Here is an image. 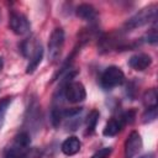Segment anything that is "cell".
Returning <instances> with one entry per match:
<instances>
[{
	"mask_svg": "<svg viewBox=\"0 0 158 158\" xmlns=\"http://www.w3.org/2000/svg\"><path fill=\"white\" fill-rule=\"evenodd\" d=\"M77 74V72H72L69 73L62 83V88H63V95L64 98L72 102V104H77L83 101L86 98V91L85 88L81 83L79 81H72V78Z\"/></svg>",
	"mask_w": 158,
	"mask_h": 158,
	"instance_id": "6da1fadb",
	"label": "cell"
},
{
	"mask_svg": "<svg viewBox=\"0 0 158 158\" xmlns=\"http://www.w3.org/2000/svg\"><path fill=\"white\" fill-rule=\"evenodd\" d=\"M156 17H157V5L153 4V5H149V6L141 9L138 12H136L133 16H131L126 21L125 28L131 31V30H135L137 27H142V26H144L152 21H156Z\"/></svg>",
	"mask_w": 158,
	"mask_h": 158,
	"instance_id": "7a4b0ae2",
	"label": "cell"
},
{
	"mask_svg": "<svg viewBox=\"0 0 158 158\" xmlns=\"http://www.w3.org/2000/svg\"><path fill=\"white\" fill-rule=\"evenodd\" d=\"M123 80H125L123 72L118 67L111 65V67H107L102 72V74L100 77V85L105 90H111V89L121 85L123 83Z\"/></svg>",
	"mask_w": 158,
	"mask_h": 158,
	"instance_id": "3957f363",
	"label": "cell"
},
{
	"mask_svg": "<svg viewBox=\"0 0 158 158\" xmlns=\"http://www.w3.org/2000/svg\"><path fill=\"white\" fill-rule=\"evenodd\" d=\"M63 46H64V31L59 27L54 28L48 41V58L52 62H54L60 56Z\"/></svg>",
	"mask_w": 158,
	"mask_h": 158,
	"instance_id": "277c9868",
	"label": "cell"
},
{
	"mask_svg": "<svg viewBox=\"0 0 158 158\" xmlns=\"http://www.w3.org/2000/svg\"><path fill=\"white\" fill-rule=\"evenodd\" d=\"M9 26L12 30L14 33L19 35V36H23L26 33L30 32V22L27 20V17L17 11H12L10 14V19H9Z\"/></svg>",
	"mask_w": 158,
	"mask_h": 158,
	"instance_id": "5b68a950",
	"label": "cell"
},
{
	"mask_svg": "<svg viewBox=\"0 0 158 158\" xmlns=\"http://www.w3.org/2000/svg\"><path fill=\"white\" fill-rule=\"evenodd\" d=\"M142 148V138L141 135L136 131H132L126 142H125V157L126 158H133Z\"/></svg>",
	"mask_w": 158,
	"mask_h": 158,
	"instance_id": "8992f818",
	"label": "cell"
},
{
	"mask_svg": "<svg viewBox=\"0 0 158 158\" xmlns=\"http://www.w3.org/2000/svg\"><path fill=\"white\" fill-rule=\"evenodd\" d=\"M151 63H152V58L146 53L135 54L128 60V65L135 70H144L151 65Z\"/></svg>",
	"mask_w": 158,
	"mask_h": 158,
	"instance_id": "52a82bcc",
	"label": "cell"
},
{
	"mask_svg": "<svg viewBox=\"0 0 158 158\" xmlns=\"http://www.w3.org/2000/svg\"><path fill=\"white\" fill-rule=\"evenodd\" d=\"M75 14L79 19L84 20V21H88V22H93L96 20V16H98V12L95 10V7L90 4H80L77 10H75Z\"/></svg>",
	"mask_w": 158,
	"mask_h": 158,
	"instance_id": "ba28073f",
	"label": "cell"
},
{
	"mask_svg": "<svg viewBox=\"0 0 158 158\" xmlns=\"http://www.w3.org/2000/svg\"><path fill=\"white\" fill-rule=\"evenodd\" d=\"M123 126H125V122L122 121L121 116H120V117L111 118V120L106 123V126H105V128H104V131H102V135L106 136V137L116 136V135L122 130Z\"/></svg>",
	"mask_w": 158,
	"mask_h": 158,
	"instance_id": "9c48e42d",
	"label": "cell"
},
{
	"mask_svg": "<svg viewBox=\"0 0 158 158\" xmlns=\"http://www.w3.org/2000/svg\"><path fill=\"white\" fill-rule=\"evenodd\" d=\"M80 147H81V143H80L79 138L73 136V137L67 138V139L62 143L60 149H62V152H63L65 156H74V154H77V153L79 152Z\"/></svg>",
	"mask_w": 158,
	"mask_h": 158,
	"instance_id": "30bf717a",
	"label": "cell"
},
{
	"mask_svg": "<svg viewBox=\"0 0 158 158\" xmlns=\"http://www.w3.org/2000/svg\"><path fill=\"white\" fill-rule=\"evenodd\" d=\"M42 58H43V48H42L41 44H38L37 48H36V51L33 52V54H32L31 58H30V63L27 64L26 73H27V74H32V73L36 70V68L40 65Z\"/></svg>",
	"mask_w": 158,
	"mask_h": 158,
	"instance_id": "8fae6325",
	"label": "cell"
},
{
	"mask_svg": "<svg viewBox=\"0 0 158 158\" xmlns=\"http://www.w3.org/2000/svg\"><path fill=\"white\" fill-rule=\"evenodd\" d=\"M99 111L98 110H91L86 117V133L91 135L94 133L95 128H96V125H98V121H99Z\"/></svg>",
	"mask_w": 158,
	"mask_h": 158,
	"instance_id": "7c38bea8",
	"label": "cell"
},
{
	"mask_svg": "<svg viewBox=\"0 0 158 158\" xmlns=\"http://www.w3.org/2000/svg\"><path fill=\"white\" fill-rule=\"evenodd\" d=\"M157 102H158V95L156 89H149L144 93L143 95V104L146 106V109L149 107H157Z\"/></svg>",
	"mask_w": 158,
	"mask_h": 158,
	"instance_id": "4fadbf2b",
	"label": "cell"
},
{
	"mask_svg": "<svg viewBox=\"0 0 158 158\" xmlns=\"http://www.w3.org/2000/svg\"><path fill=\"white\" fill-rule=\"evenodd\" d=\"M30 143H31L30 135L27 132H20L19 135L15 136L12 146H16V147H20V148H27V147H30Z\"/></svg>",
	"mask_w": 158,
	"mask_h": 158,
	"instance_id": "5bb4252c",
	"label": "cell"
},
{
	"mask_svg": "<svg viewBox=\"0 0 158 158\" xmlns=\"http://www.w3.org/2000/svg\"><path fill=\"white\" fill-rule=\"evenodd\" d=\"M11 102H12V98L11 96H5V98L0 99V130L4 126L5 116H6L7 109H9V106H10Z\"/></svg>",
	"mask_w": 158,
	"mask_h": 158,
	"instance_id": "9a60e30c",
	"label": "cell"
},
{
	"mask_svg": "<svg viewBox=\"0 0 158 158\" xmlns=\"http://www.w3.org/2000/svg\"><path fill=\"white\" fill-rule=\"evenodd\" d=\"M157 118V107H149V109H146L144 114L142 115V122L143 123H148V122H152Z\"/></svg>",
	"mask_w": 158,
	"mask_h": 158,
	"instance_id": "2e32d148",
	"label": "cell"
},
{
	"mask_svg": "<svg viewBox=\"0 0 158 158\" xmlns=\"http://www.w3.org/2000/svg\"><path fill=\"white\" fill-rule=\"evenodd\" d=\"M111 152H112V148L111 147H104V148L96 151L90 158H109L110 154H111Z\"/></svg>",
	"mask_w": 158,
	"mask_h": 158,
	"instance_id": "e0dca14e",
	"label": "cell"
},
{
	"mask_svg": "<svg viewBox=\"0 0 158 158\" xmlns=\"http://www.w3.org/2000/svg\"><path fill=\"white\" fill-rule=\"evenodd\" d=\"M146 42H149V43H156L157 42V30L153 27L152 30H151V32L149 33H147V36H146Z\"/></svg>",
	"mask_w": 158,
	"mask_h": 158,
	"instance_id": "ac0fdd59",
	"label": "cell"
},
{
	"mask_svg": "<svg viewBox=\"0 0 158 158\" xmlns=\"http://www.w3.org/2000/svg\"><path fill=\"white\" fill-rule=\"evenodd\" d=\"M141 158H154V154H153V153H148V154H144V156H142Z\"/></svg>",
	"mask_w": 158,
	"mask_h": 158,
	"instance_id": "d6986e66",
	"label": "cell"
},
{
	"mask_svg": "<svg viewBox=\"0 0 158 158\" xmlns=\"http://www.w3.org/2000/svg\"><path fill=\"white\" fill-rule=\"evenodd\" d=\"M2 68H4V59H2V57L0 56V72L2 70Z\"/></svg>",
	"mask_w": 158,
	"mask_h": 158,
	"instance_id": "ffe728a7",
	"label": "cell"
}]
</instances>
